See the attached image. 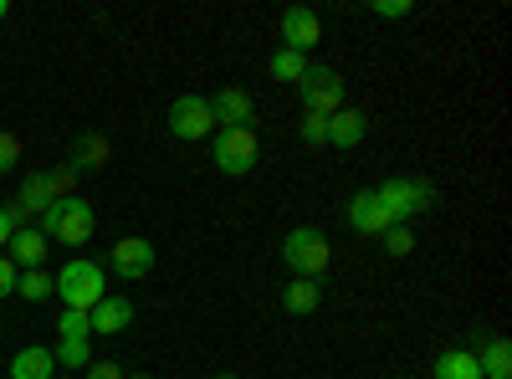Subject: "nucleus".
<instances>
[{"label":"nucleus","instance_id":"12","mask_svg":"<svg viewBox=\"0 0 512 379\" xmlns=\"http://www.w3.org/2000/svg\"><path fill=\"white\" fill-rule=\"evenodd\" d=\"M349 226H354L359 236H384L395 221L384 216V205H379V195H374V190H359V195L349 200Z\"/></svg>","mask_w":512,"mask_h":379},{"label":"nucleus","instance_id":"32","mask_svg":"<svg viewBox=\"0 0 512 379\" xmlns=\"http://www.w3.org/2000/svg\"><path fill=\"white\" fill-rule=\"evenodd\" d=\"M88 379H128V374H123V364H113V359H93V364H88Z\"/></svg>","mask_w":512,"mask_h":379},{"label":"nucleus","instance_id":"7","mask_svg":"<svg viewBox=\"0 0 512 379\" xmlns=\"http://www.w3.org/2000/svg\"><path fill=\"white\" fill-rule=\"evenodd\" d=\"M169 134L185 139V144L216 134V113H210V98H205V93H180L175 103H169Z\"/></svg>","mask_w":512,"mask_h":379},{"label":"nucleus","instance_id":"4","mask_svg":"<svg viewBox=\"0 0 512 379\" xmlns=\"http://www.w3.org/2000/svg\"><path fill=\"white\" fill-rule=\"evenodd\" d=\"M52 282H57V298H62L67 308H77V313H93V308L108 298V287H103V267H98V262H82V257H77V262H67Z\"/></svg>","mask_w":512,"mask_h":379},{"label":"nucleus","instance_id":"17","mask_svg":"<svg viewBox=\"0 0 512 379\" xmlns=\"http://www.w3.org/2000/svg\"><path fill=\"white\" fill-rule=\"evenodd\" d=\"M52 374H57L52 349L31 344V349H16V354H11V379H52Z\"/></svg>","mask_w":512,"mask_h":379},{"label":"nucleus","instance_id":"20","mask_svg":"<svg viewBox=\"0 0 512 379\" xmlns=\"http://www.w3.org/2000/svg\"><path fill=\"white\" fill-rule=\"evenodd\" d=\"M52 359L67 364V369H88V364H93V354H88V333H62V344L52 349Z\"/></svg>","mask_w":512,"mask_h":379},{"label":"nucleus","instance_id":"15","mask_svg":"<svg viewBox=\"0 0 512 379\" xmlns=\"http://www.w3.org/2000/svg\"><path fill=\"white\" fill-rule=\"evenodd\" d=\"M318 303H323V282H313V277H292V282L282 287V308H287L292 318L318 313Z\"/></svg>","mask_w":512,"mask_h":379},{"label":"nucleus","instance_id":"10","mask_svg":"<svg viewBox=\"0 0 512 379\" xmlns=\"http://www.w3.org/2000/svg\"><path fill=\"white\" fill-rule=\"evenodd\" d=\"M113 272H118L123 282L149 277V272H154V241H144V236H123V241L113 246Z\"/></svg>","mask_w":512,"mask_h":379},{"label":"nucleus","instance_id":"21","mask_svg":"<svg viewBox=\"0 0 512 379\" xmlns=\"http://www.w3.org/2000/svg\"><path fill=\"white\" fill-rule=\"evenodd\" d=\"M267 67H272V77H277V82H303V72H308L313 62H308L303 52H292V47H277Z\"/></svg>","mask_w":512,"mask_h":379},{"label":"nucleus","instance_id":"16","mask_svg":"<svg viewBox=\"0 0 512 379\" xmlns=\"http://www.w3.org/2000/svg\"><path fill=\"white\" fill-rule=\"evenodd\" d=\"M128 323H134V303H128V298H103V303L88 313V328H93V333H108V339H113V333H123Z\"/></svg>","mask_w":512,"mask_h":379},{"label":"nucleus","instance_id":"31","mask_svg":"<svg viewBox=\"0 0 512 379\" xmlns=\"http://www.w3.org/2000/svg\"><path fill=\"white\" fill-rule=\"evenodd\" d=\"M16 277H21L16 262L6 257V251H0V298H11V292H16Z\"/></svg>","mask_w":512,"mask_h":379},{"label":"nucleus","instance_id":"27","mask_svg":"<svg viewBox=\"0 0 512 379\" xmlns=\"http://www.w3.org/2000/svg\"><path fill=\"white\" fill-rule=\"evenodd\" d=\"M369 11H374V16H384V21H405V16H415L410 0H374Z\"/></svg>","mask_w":512,"mask_h":379},{"label":"nucleus","instance_id":"8","mask_svg":"<svg viewBox=\"0 0 512 379\" xmlns=\"http://www.w3.org/2000/svg\"><path fill=\"white\" fill-rule=\"evenodd\" d=\"M210 113H216V129H251L256 98L241 88V82H231V88H221L216 98H210Z\"/></svg>","mask_w":512,"mask_h":379},{"label":"nucleus","instance_id":"9","mask_svg":"<svg viewBox=\"0 0 512 379\" xmlns=\"http://www.w3.org/2000/svg\"><path fill=\"white\" fill-rule=\"evenodd\" d=\"M323 41V21H318V11H308V6H287L282 11V47H292V52H313Z\"/></svg>","mask_w":512,"mask_h":379},{"label":"nucleus","instance_id":"35","mask_svg":"<svg viewBox=\"0 0 512 379\" xmlns=\"http://www.w3.org/2000/svg\"><path fill=\"white\" fill-rule=\"evenodd\" d=\"M216 379H236V374H216Z\"/></svg>","mask_w":512,"mask_h":379},{"label":"nucleus","instance_id":"24","mask_svg":"<svg viewBox=\"0 0 512 379\" xmlns=\"http://www.w3.org/2000/svg\"><path fill=\"white\" fill-rule=\"evenodd\" d=\"M16 226H31V216H26L21 205H0V251L11 246V231H16Z\"/></svg>","mask_w":512,"mask_h":379},{"label":"nucleus","instance_id":"13","mask_svg":"<svg viewBox=\"0 0 512 379\" xmlns=\"http://www.w3.org/2000/svg\"><path fill=\"white\" fill-rule=\"evenodd\" d=\"M364 134H369V118L359 113V108H338V113H328V139L323 144H333V149H354V144H364Z\"/></svg>","mask_w":512,"mask_h":379},{"label":"nucleus","instance_id":"26","mask_svg":"<svg viewBox=\"0 0 512 379\" xmlns=\"http://www.w3.org/2000/svg\"><path fill=\"white\" fill-rule=\"evenodd\" d=\"M16 164H21V139L11 129H0V175H11Z\"/></svg>","mask_w":512,"mask_h":379},{"label":"nucleus","instance_id":"23","mask_svg":"<svg viewBox=\"0 0 512 379\" xmlns=\"http://www.w3.org/2000/svg\"><path fill=\"white\" fill-rule=\"evenodd\" d=\"M52 292H57V282H52L47 272H41V267H36V272H21V277H16V298H26V303H47Z\"/></svg>","mask_w":512,"mask_h":379},{"label":"nucleus","instance_id":"29","mask_svg":"<svg viewBox=\"0 0 512 379\" xmlns=\"http://www.w3.org/2000/svg\"><path fill=\"white\" fill-rule=\"evenodd\" d=\"M328 139V118H318V113H303V144L308 149H318Z\"/></svg>","mask_w":512,"mask_h":379},{"label":"nucleus","instance_id":"1","mask_svg":"<svg viewBox=\"0 0 512 379\" xmlns=\"http://www.w3.org/2000/svg\"><path fill=\"white\" fill-rule=\"evenodd\" d=\"M93 226H98V216H93V205L82 200V195L52 200L47 210H41V236L57 241V246H82V241L93 236Z\"/></svg>","mask_w":512,"mask_h":379},{"label":"nucleus","instance_id":"18","mask_svg":"<svg viewBox=\"0 0 512 379\" xmlns=\"http://www.w3.org/2000/svg\"><path fill=\"white\" fill-rule=\"evenodd\" d=\"M477 369H482V379H512V344L502 339V333H492V339L477 349Z\"/></svg>","mask_w":512,"mask_h":379},{"label":"nucleus","instance_id":"34","mask_svg":"<svg viewBox=\"0 0 512 379\" xmlns=\"http://www.w3.org/2000/svg\"><path fill=\"white\" fill-rule=\"evenodd\" d=\"M128 379H154V374H128Z\"/></svg>","mask_w":512,"mask_h":379},{"label":"nucleus","instance_id":"6","mask_svg":"<svg viewBox=\"0 0 512 379\" xmlns=\"http://www.w3.org/2000/svg\"><path fill=\"white\" fill-rule=\"evenodd\" d=\"M216 144H210V159H216L221 175H251L256 170V129H216L210 134Z\"/></svg>","mask_w":512,"mask_h":379},{"label":"nucleus","instance_id":"14","mask_svg":"<svg viewBox=\"0 0 512 379\" xmlns=\"http://www.w3.org/2000/svg\"><path fill=\"white\" fill-rule=\"evenodd\" d=\"M108 154H113V144L103 134H77L72 139V154H67V170L72 175H88V170H98V164H108Z\"/></svg>","mask_w":512,"mask_h":379},{"label":"nucleus","instance_id":"30","mask_svg":"<svg viewBox=\"0 0 512 379\" xmlns=\"http://www.w3.org/2000/svg\"><path fill=\"white\" fill-rule=\"evenodd\" d=\"M57 333H93V328H88V313L62 308V318H57Z\"/></svg>","mask_w":512,"mask_h":379},{"label":"nucleus","instance_id":"2","mask_svg":"<svg viewBox=\"0 0 512 379\" xmlns=\"http://www.w3.org/2000/svg\"><path fill=\"white\" fill-rule=\"evenodd\" d=\"M374 195H379L384 216H390L395 226L425 216V210L436 205V185H431V180H410V175H390L384 185H374Z\"/></svg>","mask_w":512,"mask_h":379},{"label":"nucleus","instance_id":"11","mask_svg":"<svg viewBox=\"0 0 512 379\" xmlns=\"http://www.w3.org/2000/svg\"><path fill=\"white\" fill-rule=\"evenodd\" d=\"M47 251H52V241L41 236V226H16L11 231V262H16V272H36L41 262H47Z\"/></svg>","mask_w":512,"mask_h":379},{"label":"nucleus","instance_id":"28","mask_svg":"<svg viewBox=\"0 0 512 379\" xmlns=\"http://www.w3.org/2000/svg\"><path fill=\"white\" fill-rule=\"evenodd\" d=\"M47 185H52V200H72V185H77V175H72L67 164H62V170H47Z\"/></svg>","mask_w":512,"mask_h":379},{"label":"nucleus","instance_id":"5","mask_svg":"<svg viewBox=\"0 0 512 379\" xmlns=\"http://www.w3.org/2000/svg\"><path fill=\"white\" fill-rule=\"evenodd\" d=\"M297 98H303V113L328 118V113L344 108L349 82H344V72H333V67H308V72H303V82H297Z\"/></svg>","mask_w":512,"mask_h":379},{"label":"nucleus","instance_id":"22","mask_svg":"<svg viewBox=\"0 0 512 379\" xmlns=\"http://www.w3.org/2000/svg\"><path fill=\"white\" fill-rule=\"evenodd\" d=\"M47 205H52V185H47V175H26V180H21V210H26V216H41Z\"/></svg>","mask_w":512,"mask_h":379},{"label":"nucleus","instance_id":"3","mask_svg":"<svg viewBox=\"0 0 512 379\" xmlns=\"http://www.w3.org/2000/svg\"><path fill=\"white\" fill-rule=\"evenodd\" d=\"M282 262H287L297 277L323 282V272H328V262H333V246H328V236H323L318 226H297V231H287V241H282Z\"/></svg>","mask_w":512,"mask_h":379},{"label":"nucleus","instance_id":"25","mask_svg":"<svg viewBox=\"0 0 512 379\" xmlns=\"http://www.w3.org/2000/svg\"><path fill=\"white\" fill-rule=\"evenodd\" d=\"M379 241H384V251H390V257H410V251H415V236H410V226H390V231H384Z\"/></svg>","mask_w":512,"mask_h":379},{"label":"nucleus","instance_id":"33","mask_svg":"<svg viewBox=\"0 0 512 379\" xmlns=\"http://www.w3.org/2000/svg\"><path fill=\"white\" fill-rule=\"evenodd\" d=\"M11 16V0H0V21H6Z\"/></svg>","mask_w":512,"mask_h":379},{"label":"nucleus","instance_id":"19","mask_svg":"<svg viewBox=\"0 0 512 379\" xmlns=\"http://www.w3.org/2000/svg\"><path fill=\"white\" fill-rule=\"evenodd\" d=\"M436 379H482V369H477V354H466V349H446L441 359H436V369H431Z\"/></svg>","mask_w":512,"mask_h":379}]
</instances>
